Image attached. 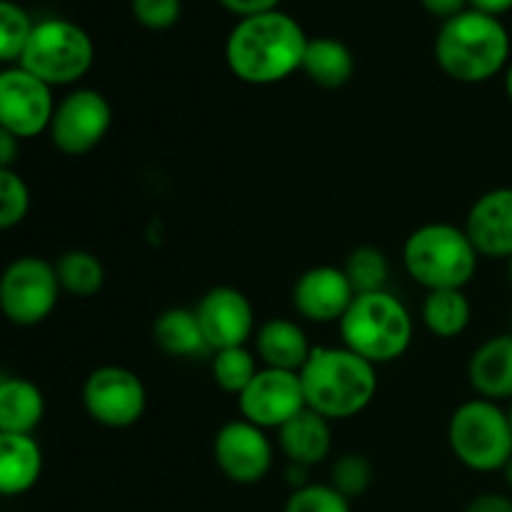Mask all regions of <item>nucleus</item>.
Returning <instances> with one entry per match:
<instances>
[{"label": "nucleus", "mask_w": 512, "mask_h": 512, "mask_svg": "<svg viewBox=\"0 0 512 512\" xmlns=\"http://www.w3.org/2000/svg\"><path fill=\"white\" fill-rule=\"evenodd\" d=\"M303 70L318 88L335 90L350 83L355 73V58L348 45L338 38H310L305 48Z\"/></svg>", "instance_id": "23"}, {"label": "nucleus", "mask_w": 512, "mask_h": 512, "mask_svg": "<svg viewBox=\"0 0 512 512\" xmlns=\"http://www.w3.org/2000/svg\"><path fill=\"white\" fill-rule=\"evenodd\" d=\"M133 18L148 30H170L183 15V0H130Z\"/></svg>", "instance_id": "32"}, {"label": "nucleus", "mask_w": 512, "mask_h": 512, "mask_svg": "<svg viewBox=\"0 0 512 512\" xmlns=\"http://www.w3.org/2000/svg\"><path fill=\"white\" fill-rule=\"evenodd\" d=\"M35 23L25 8H20L13 0H0V60L15 63L23 58L28 40L33 35Z\"/></svg>", "instance_id": "28"}, {"label": "nucleus", "mask_w": 512, "mask_h": 512, "mask_svg": "<svg viewBox=\"0 0 512 512\" xmlns=\"http://www.w3.org/2000/svg\"><path fill=\"white\" fill-rule=\"evenodd\" d=\"M308 40L293 15L273 10L238 20L225 43V60L243 83L275 85L303 68Z\"/></svg>", "instance_id": "1"}, {"label": "nucleus", "mask_w": 512, "mask_h": 512, "mask_svg": "<svg viewBox=\"0 0 512 512\" xmlns=\"http://www.w3.org/2000/svg\"><path fill=\"white\" fill-rule=\"evenodd\" d=\"M468 3L473 10H480L485 15H495V18H500V15L512 10V0H468Z\"/></svg>", "instance_id": "37"}, {"label": "nucleus", "mask_w": 512, "mask_h": 512, "mask_svg": "<svg viewBox=\"0 0 512 512\" xmlns=\"http://www.w3.org/2000/svg\"><path fill=\"white\" fill-rule=\"evenodd\" d=\"M285 512H350V500L333 485H300L285 503Z\"/></svg>", "instance_id": "31"}, {"label": "nucleus", "mask_w": 512, "mask_h": 512, "mask_svg": "<svg viewBox=\"0 0 512 512\" xmlns=\"http://www.w3.org/2000/svg\"><path fill=\"white\" fill-rule=\"evenodd\" d=\"M503 475H505V483H508V488H510V493H512V460H510L508 465H505Z\"/></svg>", "instance_id": "39"}, {"label": "nucleus", "mask_w": 512, "mask_h": 512, "mask_svg": "<svg viewBox=\"0 0 512 512\" xmlns=\"http://www.w3.org/2000/svg\"><path fill=\"white\" fill-rule=\"evenodd\" d=\"M95 48L90 35L78 23L65 18H45L35 23L20 68L33 73L50 88L73 85L88 75Z\"/></svg>", "instance_id": "7"}, {"label": "nucleus", "mask_w": 512, "mask_h": 512, "mask_svg": "<svg viewBox=\"0 0 512 512\" xmlns=\"http://www.w3.org/2000/svg\"><path fill=\"white\" fill-rule=\"evenodd\" d=\"M468 378L485 400H512V333L493 335L473 353Z\"/></svg>", "instance_id": "17"}, {"label": "nucleus", "mask_w": 512, "mask_h": 512, "mask_svg": "<svg viewBox=\"0 0 512 512\" xmlns=\"http://www.w3.org/2000/svg\"><path fill=\"white\" fill-rule=\"evenodd\" d=\"M55 275H58L60 288L75 298H93L105 285V268L98 255L88 250H65L55 260Z\"/></svg>", "instance_id": "25"}, {"label": "nucleus", "mask_w": 512, "mask_h": 512, "mask_svg": "<svg viewBox=\"0 0 512 512\" xmlns=\"http://www.w3.org/2000/svg\"><path fill=\"white\" fill-rule=\"evenodd\" d=\"M338 325L345 348L373 365L400 360L413 343V318L388 290L355 295L353 305Z\"/></svg>", "instance_id": "5"}, {"label": "nucleus", "mask_w": 512, "mask_h": 512, "mask_svg": "<svg viewBox=\"0 0 512 512\" xmlns=\"http://www.w3.org/2000/svg\"><path fill=\"white\" fill-rule=\"evenodd\" d=\"M58 105L53 88L25 68H5L0 73V130L20 140L48 133Z\"/></svg>", "instance_id": "11"}, {"label": "nucleus", "mask_w": 512, "mask_h": 512, "mask_svg": "<svg viewBox=\"0 0 512 512\" xmlns=\"http://www.w3.org/2000/svg\"><path fill=\"white\" fill-rule=\"evenodd\" d=\"M420 5H423L430 15L443 20V23L470 8L468 0H420Z\"/></svg>", "instance_id": "35"}, {"label": "nucleus", "mask_w": 512, "mask_h": 512, "mask_svg": "<svg viewBox=\"0 0 512 512\" xmlns=\"http://www.w3.org/2000/svg\"><path fill=\"white\" fill-rule=\"evenodd\" d=\"M480 253L465 228L453 223H428L408 235L403 265L410 278L433 290H465L478 273Z\"/></svg>", "instance_id": "4"}, {"label": "nucleus", "mask_w": 512, "mask_h": 512, "mask_svg": "<svg viewBox=\"0 0 512 512\" xmlns=\"http://www.w3.org/2000/svg\"><path fill=\"white\" fill-rule=\"evenodd\" d=\"M195 315H198V323L213 353L225 348H240L258 333L255 310L248 295L230 285H218V288L208 290L195 305Z\"/></svg>", "instance_id": "14"}, {"label": "nucleus", "mask_w": 512, "mask_h": 512, "mask_svg": "<svg viewBox=\"0 0 512 512\" xmlns=\"http://www.w3.org/2000/svg\"><path fill=\"white\" fill-rule=\"evenodd\" d=\"M465 233L483 258H512V188L480 195L465 218Z\"/></svg>", "instance_id": "16"}, {"label": "nucleus", "mask_w": 512, "mask_h": 512, "mask_svg": "<svg viewBox=\"0 0 512 512\" xmlns=\"http://www.w3.org/2000/svg\"><path fill=\"white\" fill-rule=\"evenodd\" d=\"M355 300L343 268L315 265L305 270L293 285V305L310 323H340Z\"/></svg>", "instance_id": "15"}, {"label": "nucleus", "mask_w": 512, "mask_h": 512, "mask_svg": "<svg viewBox=\"0 0 512 512\" xmlns=\"http://www.w3.org/2000/svg\"><path fill=\"white\" fill-rule=\"evenodd\" d=\"M30 210V190L23 175L15 170H0V228L13 230Z\"/></svg>", "instance_id": "30"}, {"label": "nucleus", "mask_w": 512, "mask_h": 512, "mask_svg": "<svg viewBox=\"0 0 512 512\" xmlns=\"http://www.w3.org/2000/svg\"><path fill=\"white\" fill-rule=\"evenodd\" d=\"M20 158V138L0 130V170H15V160Z\"/></svg>", "instance_id": "36"}, {"label": "nucleus", "mask_w": 512, "mask_h": 512, "mask_svg": "<svg viewBox=\"0 0 512 512\" xmlns=\"http://www.w3.org/2000/svg\"><path fill=\"white\" fill-rule=\"evenodd\" d=\"M508 280H510V285H512V258L508 260Z\"/></svg>", "instance_id": "40"}, {"label": "nucleus", "mask_w": 512, "mask_h": 512, "mask_svg": "<svg viewBox=\"0 0 512 512\" xmlns=\"http://www.w3.org/2000/svg\"><path fill=\"white\" fill-rule=\"evenodd\" d=\"M508 418H510V425H512V400H510V408H508Z\"/></svg>", "instance_id": "41"}, {"label": "nucleus", "mask_w": 512, "mask_h": 512, "mask_svg": "<svg viewBox=\"0 0 512 512\" xmlns=\"http://www.w3.org/2000/svg\"><path fill=\"white\" fill-rule=\"evenodd\" d=\"M213 458L220 473L238 485H255L273 468V443L263 428L245 418L230 420L215 433Z\"/></svg>", "instance_id": "13"}, {"label": "nucleus", "mask_w": 512, "mask_h": 512, "mask_svg": "<svg viewBox=\"0 0 512 512\" xmlns=\"http://www.w3.org/2000/svg\"><path fill=\"white\" fill-rule=\"evenodd\" d=\"M505 93H508V98L512 103V60H510L508 70H505Z\"/></svg>", "instance_id": "38"}, {"label": "nucleus", "mask_w": 512, "mask_h": 512, "mask_svg": "<svg viewBox=\"0 0 512 512\" xmlns=\"http://www.w3.org/2000/svg\"><path fill=\"white\" fill-rule=\"evenodd\" d=\"M255 350L263 368L300 373L313 353V345L308 343V335L295 320L270 318L255 333Z\"/></svg>", "instance_id": "18"}, {"label": "nucleus", "mask_w": 512, "mask_h": 512, "mask_svg": "<svg viewBox=\"0 0 512 512\" xmlns=\"http://www.w3.org/2000/svg\"><path fill=\"white\" fill-rule=\"evenodd\" d=\"M378 365L350 348H313L300 370L305 403L328 420H345L363 413L378 393Z\"/></svg>", "instance_id": "3"}, {"label": "nucleus", "mask_w": 512, "mask_h": 512, "mask_svg": "<svg viewBox=\"0 0 512 512\" xmlns=\"http://www.w3.org/2000/svg\"><path fill=\"white\" fill-rule=\"evenodd\" d=\"M228 13L238 15L240 20L243 18H253V15H263V13H273L278 10L280 0H220Z\"/></svg>", "instance_id": "33"}, {"label": "nucleus", "mask_w": 512, "mask_h": 512, "mask_svg": "<svg viewBox=\"0 0 512 512\" xmlns=\"http://www.w3.org/2000/svg\"><path fill=\"white\" fill-rule=\"evenodd\" d=\"M43 473V450L33 435L0 433V493L13 498L35 488Z\"/></svg>", "instance_id": "20"}, {"label": "nucleus", "mask_w": 512, "mask_h": 512, "mask_svg": "<svg viewBox=\"0 0 512 512\" xmlns=\"http://www.w3.org/2000/svg\"><path fill=\"white\" fill-rule=\"evenodd\" d=\"M148 393L133 370L123 365H103L88 375L83 385V408L98 425L123 430L145 415Z\"/></svg>", "instance_id": "9"}, {"label": "nucleus", "mask_w": 512, "mask_h": 512, "mask_svg": "<svg viewBox=\"0 0 512 512\" xmlns=\"http://www.w3.org/2000/svg\"><path fill=\"white\" fill-rule=\"evenodd\" d=\"M345 275H348L350 285H353L355 295L380 293L385 290L390 278V260L375 245H358L353 253L348 255L343 265Z\"/></svg>", "instance_id": "27"}, {"label": "nucleus", "mask_w": 512, "mask_h": 512, "mask_svg": "<svg viewBox=\"0 0 512 512\" xmlns=\"http://www.w3.org/2000/svg\"><path fill=\"white\" fill-rule=\"evenodd\" d=\"M45 418V395L33 380H0V433L33 435Z\"/></svg>", "instance_id": "21"}, {"label": "nucleus", "mask_w": 512, "mask_h": 512, "mask_svg": "<svg viewBox=\"0 0 512 512\" xmlns=\"http://www.w3.org/2000/svg\"><path fill=\"white\" fill-rule=\"evenodd\" d=\"M510 33L503 20L468 8L445 20L435 38V60L458 83H488L510 65Z\"/></svg>", "instance_id": "2"}, {"label": "nucleus", "mask_w": 512, "mask_h": 512, "mask_svg": "<svg viewBox=\"0 0 512 512\" xmlns=\"http://www.w3.org/2000/svg\"><path fill=\"white\" fill-rule=\"evenodd\" d=\"M60 293L55 265L38 255H23L0 278V310L18 328H33L50 318Z\"/></svg>", "instance_id": "8"}, {"label": "nucleus", "mask_w": 512, "mask_h": 512, "mask_svg": "<svg viewBox=\"0 0 512 512\" xmlns=\"http://www.w3.org/2000/svg\"><path fill=\"white\" fill-rule=\"evenodd\" d=\"M370 483H373V465H370V460L365 455L345 453L343 458H338L333 463L330 485L338 493H343L348 500L360 498L370 488Z\"/></svg>", "instance_id": "29"}, {"label": "nucleus", "mask_w": 512, "mask_h": 512, "mask_svg": "<svg viewBox=\"0 0 512 512\" xmlns=\"http://www.w3.org/2000/svg\"><path fill=\"white\" fill-rule=\"evenodd\" d=\"M240 415L263 430H280L288 420L308 408L300 373L260 368L253 383L238 398Z\"/></svg>", "instance_id": "12"}, {"label": "nucleus", "mask_w": 512, "mask_h": 512, "mask_svg": "<svg viewBox=\"0 0 512 512\" xmlns=\"http://www.w3.org/2000/svg\"><path fill=\"white\" fill-rule=\"evenodd\" d=\"M210 373L220 390L240 398L245 388L253 383L255 375L260 373V368L255 355L245 345H240V348H225L210 355Z\"/></svg>", "instance_id": "26"}, {"label": "nucleus", "mask_w": 512, "mask_h": 512, "mask_svg": "<svg viewBox=\"0 0 512 512\" xmlns=\"http://www.w3.org/2000/svg\"><path fill=\"white\" fill-rule=\"evenodd\" d=\"M113 123L108 98L93 88H78L58 103L48 135L63 155H85L98 148Z\"/></svg>", "instance_id": "10"}, {"label": "nucleus", "mask_w": 512, "mask_h": 512, "mask_svg": "<svg viewBox=\"0 0 512 512\" xmlns=\"http://www.w3.org/2000/svg\"><path fill=\"white\" fill-rule=\"evenodd\" d=\"M510 333H512V330H510Z\"/></svg>", "instance_id": "42"}, {"label": "nucleus", "mask_w": 512, "mask_h": 512, "mask_svg": "<svg viewBox=\"0 0 512 512\" xmlns=\"http://www.w3.org/2000/svg\"><path fill=\"white\" fill-rule=\"evenodd\" d=\"M153 340L170 358H203L213 355L195 310L170 308L153 323Z\"/></svg>", "instance_id": "22"}, {"label": "nucleus", "mask_w": 512, "mask_h": 512, "mask_svg": "<svg viewBox=\"0 0 512 512\" xmlns=\"http://www.w3.org/2000/svg\"><path fill=\"white\" fill-rule=\"evenodd\" d=\"M448 443L455 458L475 473H498L512 460L508 410L485 398L468 400L453 413Z\"/></svg>", "instance_id": "6"}, {"label": "nucleus", "mask_w": 512, "mask_h": 512, "mask_svg": "<svg viewBox=\"0 0 512 512\" xmlns=\"http://www.w3.org/2000/svg\"><path fill=\"white\" fill-rule=\"evenodd\" d=\"M473 318V308L465 290H433L425 295L423 325L435 338H458Z\"/></svg>", "instance_id": "24"}, {"label": "nucleus", "mask_w": 512, "mask_h": 512, "mask_svg": "<svg viewBox=\"0 0 512 512\" xmlns=\"http://www.w3.org/2000/svg\"><path fill=\"white\" fill-rule=\"evenodd\" d=\"M278 438L290 465H300V468H313V465L323 463L330 455V448H333V433H330L328 418H323V415L310 408H305L303 413L288 420L278 430Z\"/></svg>", "instance_id": "19"}, {"label": "nucleus", "mask_w": 512, "mask_h": 512, "mask_svg": "<svg viewBox=\"0 0 512 512\" xmlns=\"http://www.w3.org/2000/svg\"><path fill=\"white\" fill-rule=\"evenodd\" d=\"M465 512H512V498L505 493H480L470 500Z\"/></svg>", "instance_id": "34"}]
</instances>
